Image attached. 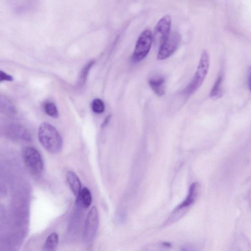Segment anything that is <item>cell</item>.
Here are the masks:
<instances>
[{
    "instance_id": "15",
    "label": "cell",
    "mask_w": 251,
    "mask_h": 251,
    "mask_svg": "<svg viewBox=\"0 0 251 251\" xmlns=\"http://www.w3.org/2000/svg\"><path fill=\"white\" fill-rule=\"evenodd\" d=\"M1 110L10 115L16 113L15 107L12 102L5 97H0Z\"/></svg>"
},
{
    "instance_id": "14",
    "label": "cell",
    "mask_w": 251,
    "mask_h": 251,
    "mask_svg": "<svg viewBox=\"0 0 251 251\" xmlns=\"http://www.w3.org/2000/svg\"><path fill=\"white\" fill-rule=\"evenodd\" d=\"M94 63V60H91L89 61L82 69L78 80L77 85L79 87H82L84 84L90 70Z\"/></svg>"
},
{
    "instance_id": "4",
    "label": "cell",
    "mask_w": 251,
    "mask_h": 251,
    "mask_svg": "<svg viewBox=\"0 0 251 251\" xmlns=\"http://www.w3.org/2000/svg\"><path fill=\"white\" fill-rule=\"evenodd\" d=\"M23 157L28 170L34 175L40 174L43 169L42 156L35 148L26 147L23 151Z\"/></svg>"
},
{
    "instance_id": "9",
    "label": "cell",
    "mask_w": 251,
    "mask_h": 251,
    "mask_svg": "<svg viewBox=\"0 0 251 251\" xmlns=\"http://www.w3.org/2000/svg\"><path fill=\"white\" fill-rule=\"evenodd\" d=\"M199 192V184L197 182L193 183L189 188L188 195L184 201L180 203L175 210L178 212L189 207L196 199Z\"/></svg>"
},
{
    "instance_id": "19",
    "label": "cell",
    "mask_w": 251,
    "mask_h": 251,
    "mask_svg": "<svg viewBox=\"0 0 251 251\" xmlns=\"http://www.w3.org/2000/svg\"><path fill=\"white\" fill-rule=\"evenodd\" d=\"M13 80V77L12 76L7 75L4 72L1 71L0 73V81H12Z\"/></svg>"
},
{
    "instance_id": "3",
    "label": "cell",
    "mask_w": 251,
    "mask_h": 251,
    "mask_svg": "<svg viewBox=\"0 0 251 251\" xmlns=\"http://www.w3.org/2000/svg\"><path fill=\"white\" fill-rule=\"evenodd\" d=\"M153 35L150 30L146 29L141 33L136 41L132 55L133 61L139 62L148 55L150 50Z\"/></svg>"
},
{
    "instance_id": "20",
    "label": "cell",
    "mask_w": 251,
    "mask_h": 251,
    "mask_svg": "<svg viewBox=\"0 0 251 251\" xmlns=\"http://www.w3.org/2000/svg\"><path fill=\"white\" fill-rule=\"evenodd\" d=\"M248 85L250 90L251 91V67H250L248 70Z\"/></svg>"
},
{
    "instance_id": "16",
    "label": "cell",
    "mask_w": 251,
    "mask_h": 251,
    "mask_svg": "<svg viewBox=\"0 0 251 251\" xmlns=\"http://www.w3.org/2000/svg\"><path fill=\"white\" fill-rule=\"evenodd\" d=\"M80 198L81 202L85 208H88L90 206L92 203V198L91 193L88 188L84 187L82 189Z\"/></svg>"
},
{
    "instance_id": "8",
    "label": "cell",
    "mask_w": 251,
    "mask_h": 251,
    "mask_svg": "<svg viewBox=\"0 0 251 251\" xmlns=\"http://www.w3.org/2000/svg\"><path fill=\"white\" fill-rule=\"evenodd\" d=\"M6 132L7 134L14 138L20 139L25 141L31 140L28 131L22 126L17 124H12L8 126Z\"/></svg>"
},
{
    "instance_id": "17",
    "label": "cell",
    "mask_w": 251,
    "mask_h": 251,
    "mask_svg": "<svg viewBox=\"0 0 251 251\" xmlns=\"http://www.w3.org/2000/svg\"><path fill=\"white\" fill-rule=\"evenodd\" d=\"M44 110L48 115L53 118H57L58 117L57 109L52 102H47L44 105Z\"/></svg>"
},
{
    "instance_id": "11",
    "label": "cell",
    "mask_w": 251,
    "mask_h": 251,
    "mask_svg": "<svg viewBox=\"0 0 251 251\" xmlns=\"http://www.w3.org/2000/svg\"><path fill=\"white\" fill-rule=\"evenodd\" d=\"M149 84L153 92L159 97L163 96L166 92L165 79L161 75L151 77L149 80Z\"/></svg>"
},
{
    "instance_id": "12",
    "label": "cell",
    "mask_w": 251,
    "mask_h": 251,
    "mask_svg": "<svg viewBox=\"0 0 251 251\" xmlns=\"http://www.w3.org/2000/svg\"><path fill=\"white\" fill-rule=\"evenodd\" d=\"M223 77L220 75L215 82L209 94V97L212 99H217L223 96L222 88Z\"/></svg>"
},
{
    "instance_id": "1",
    "label": "cell",
    "mask_w": 251,
    "mask_h": 251,
    "mask_svg": "<svg viewBox=\"0 0 251 251\" xmlns=\"http://www.w3.org/2000/svg\"><path fill=\"white\" fill-rule=\"evenodd\" d=\"M38 137L42 146L49 152L56 153L61 150L62 138L56 129L50 124L44 123L40 126Z\"/></svg>"
},
{
    "instance_id": "6",
    "label": "cell",
    "mask_w": 251,
    "mask_h": 251,
    "mask_svg": "<svg viewBox=\"0 0 251 251\" xmlns=\"http://www.w3.org/2000/svg\"><path fill=\"white\" fill-rule=\"evenodd\" d=\"M181 40V36L177 31L170 33L168 37L159 45L156 58L165 60L171 56L177 50Z\"/></svg>"
},
{
    "instance_id": "21",
    "label": "cell",
    "mask_w": 251,
    "mask_h": 251,
    "mask_svg": "<svg viewBox=\"0 0 251 251\" xmlns=\"http://www.w3.org/2000/svg\"><path fill=\"white\" fill-rule=\"evenodd\" d=\"M110 116H108L104 120L101 126L104 127L109 122V120L110 119Z\"/></svg>"
},
{
    "instance_id": "7",
    "label": "cell",
    "mask_w": 251,
    "mask_h": 251,
    "mask_svg": "<svg viewBox=\"0 0 251 251\" xmlns=\"http://www.w3.org/2000/svg\"><path fill=\"white\" fill-rule=\"evenodd\" d=\"M171 17L166 15L162 17L156 24L153 35V40L159 45L170 35L171 27Z\"/></svg>"
},
{
    "instance_id": "2",
    "label": "cell",
    "mask_w": 251,
    "mask_h": 251,
    "mask_svg": "<svg viewBox=\"0 0 251 251\" xmlns=\"http://www.w3.org/2000/svg\"><path fill=\"white\" fill-rule=\"evenodd\" d=\"M209 67V56L207 51L203 50L196 73L188 86L183 90V94L189 97L202 85L208 73Z\"/></svg>"
},
{
    "instance_id": "5",
    "label": "cell",
    "mask_w": 251,
    "mask_h": 251,
    "mask_svg": "<svg viewBox=\"0 0 251 251\" xmlns=\"http://www.w3.org/2000/svg\"><path fill=\"white\" fill-rule=\"evenodd\" d=\"M99 215L96 206H93L88 212L84 227L83 239L85 243L94 240L99 226Z\"/></svg>"
},
{
    "instance_id": "18",
    "label": "cell",
    "mask_w": 251,
    "mask_h": 251,
    "mask_svg": "<svg viewBox=\"0 0 251 251\" xmlns=\"http://www.w3.org/2000/svg\"><path fill=\"white\" fill-rule=\"evenodd\" d=\"M92 109L96 113L100 114L103 112L105 106L102 100L99 99L94 100L91 104Z\"/></svg>"
},
{
    "instance_id": "10",
    "label": "cell",
    "mask_w": 251,
    "mask_h": 251,
    "mask_svg": "<svg viewBox=\"0 0 251 251\" xmlns=\"http://www.w3.org/2000/svg\"><path fill=\"white\" fill-rule=\"evenodd\" d=\"M66 180L74 195L79 199L82 190L79 177L74 172L69 171L66 173Z\"/></svg>"
},
{
    "instance_id": "13",
    "label": "cell",
    "mask_w": 251,
    "mask_h": 251,
    "mask_svg": "<svg viewBox=\"0 0 251 251\" xmlns=\"http://www.w3.org/2000/svg\"><path fill=\"white\" fill-rule=\"evenodd\" d=\"M58 243V234L55 232H52L47 238L44 246V250L53 251L56 248Z\"/></svg>"
}]
</instances>
